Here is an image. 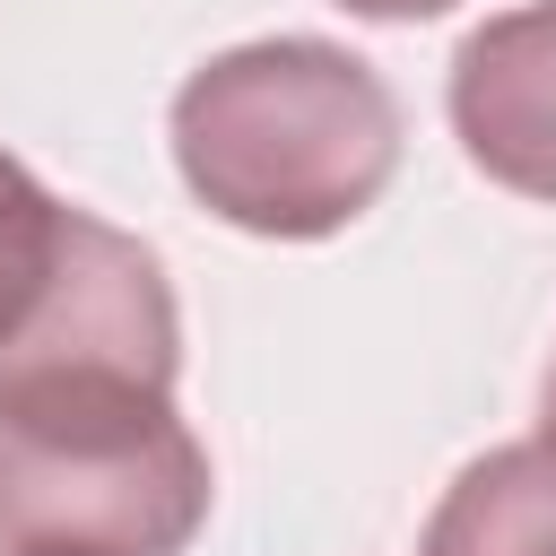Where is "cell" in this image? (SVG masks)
<instances>
[{"label": "cell", "instance_id": "8992f818", "mask_svg": "<svg viewBox=\"0 0 556 556\" xmlns=\"http://www.w3.org/2000/svg\"><path fill=\"white\" fill-rule=\"evenodd\" d=\"M339 9H356V17H443L452 0H339Z\"/></svg>", "mask_w": 556, "mask_h": 556}, {"label": "cell", "instance_id": "3957f363", "mask_svg": "<svg viewBox=\"0 0 556 556\" xmlns=\"http://www.w3.org/2000/svg\"><path fill=\"white\" fill-rule=\"evenodd\" d=\"M452 130L469 165L521 200H556V0L486 17L452 52Z\"/></svg>", "mask_w": 556, "mask_h": 556}, {"label": "cell", "instance_id": "7a4b0ae2", "mask_svg": "<svg viewBox=\"0 0 556 556\" xmlns=\"http://www.w3.org/2000/svg\"><path fill=\"white\" fill-rule=\"evenodd\" d=\"M208 452L165 374L43 365L0 382V556H182Z\"/></svg>", "mask_w": 556, "mask_h": 556}, {"label": "cell", "instance_id": "277c9868", "mask_svg": "<svg viewBox=\"0 0 556 556\" xmlns=\"http://www.w3.org/2000/svg\"><path fill=\"white\" fill-rule=\"evenodd\" d=\"M417 556H556V434L478 452L443 486Z\"/></svg>", "mask_w": 556, "mask_h": 556}, {"label": "cell", "instance_id": "52a82bcc", "mask_svg": "<svg viewBox=\"0 0 556 556\" xmlns=\"http://www.w3.org/2000/svg\"><path fill=\"white\" fill-rule=\"evenodd\" d=\"M547 434H556V365H547Z\"/></svg>", "mask_w": 556, "mask_h": 556}, {"label": "cell", "instance_id": "5b68a950", "mask_svg": "<svg viewBox=\"0 0 556 556\" xmlns=\"http://www.w3.org/2000/svg\"><path fill=\"white\" fill-rule=\"evenodd\" d=\"M96 217L52 200L9 148H0V365L43 330V313L61 304L78 252H87Z\"/></svg>", "mask_w": 556, "mask_h": 556}, {"label": "cell", "instance_id": "6da1fadb", "mask_svg": "<svg viewBox=\"0 0 556 556\" xmlns=\"http://www.w3.org/2000/svg\"><path fill=\"white\" fill-rule=\"evenodd\" d=\"M174 165L243 235L313 243L356 226L400 174V96L321 35H269L174 87Z\"/></svg>", "mask_w": 556, "mask_h": 556}]
</instances>
